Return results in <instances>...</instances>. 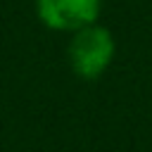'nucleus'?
I'll use <instances>...</instances> for the list:
<instances>
[{"instance_id":"obj_1","label":"nucleus","mask_w":152,"mask_h":152,"mask_svg":"<svg viewBox=\"0 0 152 152\" xmlns=\"http://www.w3.org/2000/svg\"><path fill=\"white\" fill-rule=\"evenodd\" d=\"M116 43L107 26L90 24L76 33H71L66 45V59L71 71L83 81L100 78L114 62Z\"/></svg>"},{"instance_id":"obj_2","label":"nucleus","mask_w":152,"mask_h":152,"mask_svg":"<svg viewBox=\"0 0 152 152\" xmlns=\"http://www.w3.org/2000/svg\"><path fill=\"white\" fill-rule=\"evenodd\" d=\"M102 0H36V14L43 26L52 31L76 33L97 24Z\"/></svg>"}]
</instances>
